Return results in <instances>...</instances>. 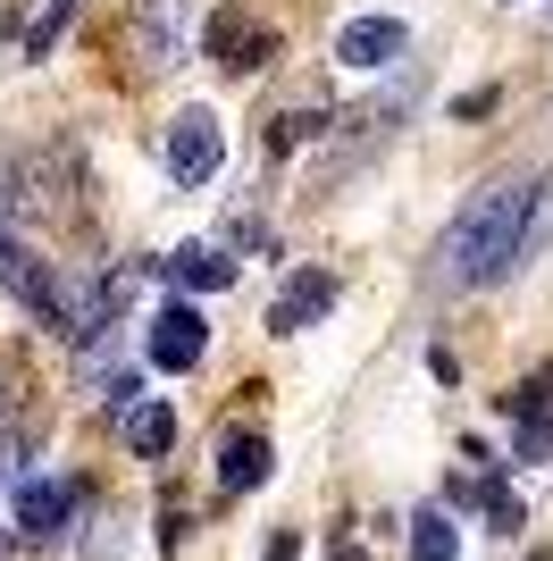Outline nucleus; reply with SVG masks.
<instances>
[{"instance_id":"obj_1","label":"nucleus","mask_w":553,"mask_h":561,"mask_svg":"<svg viewBox=\"0 0 553 561\" xmlns=\"http://www.w3.org/2000/svg\"><path fill=\"white\" fill-rule=\"evenodd\" d=\"M545 227H553V185H537V176H495V185H478L461 202V218L444 227L437 268L453 285H495L537 252Z\"/></svg>"},{"instance_id":"obj_2","label":"nucleus","mask_w":553,"mask_h":561,"mask_svg":"<svg viewBox=\"0 0 553 561\" xmlns=\"http://www.w3.org/2000/svg\"><path fill=\"white\" fill-rule=\"evenodd\" d=\"M218 160H227L218 117H210V110H177V126H168V176H177V185H210Z\"/></svg>"},{"instance_id":"obj_3","label":"nucleus","mask_w":553,"mask_h":561,"mask_svg":"<svg viewBox=\"0 0 553 561\" xmlns=\"http://www.w3.org/2000/svg\"><path fill=\"white\" fill-rule=\"evenodd\" d=\"M0 285H9V294H18V302L43 319V328H59V277H50V268L25 252L9 227H0Z\"/></svg>"},{"instance_id":"obj_4","label":"nucleus","mask_w":553,"mask_h":561,"mask_svg":"<svg viewBox=\"0 0 553 561\" xmlns=\"http://www.w3.org/2000/svg\"><path fill=\"white\" fill-rule=\"evenodd\" d=\"M202 352H210V319H202L193 302H160V319H151V360L184 377Z\"/></svg>"},{"instance_id":"obj_5","label":"nucleus","mask_w":553,"mask_h":561,"mask_svg":"<svg viewBox=\"0 0 553 561\" xmlns=\"http://www.w3.org/2000/svg\"><path fill=\"white\" fill-rule=\"evenodd\" d=\"M68 512H76V486H59V478H25L18 486V537L25 545H59Z\"/></svg>"},{"instance_id":"obj_6","label":"nucleus","mask_w":553,"mask_h":561,"mask_svg":"<svg viewBox=\"0 0 553 561\" xmlns=\"http://www.w3.org/2000/svg\"><path fill=\"white\" fill-rule=\"evenodd\" d=\"M336 310V277L327 268H302V277H285V294L269 302V335H302L311 319H327Z\"/></svg>"},{"instance_id":"obj_7","label":"nucleus","mask_w":553,"mask_h":561,"mask_svg":"<svg viewBox=\"0 0 553 561\" xmlns=\"http://www.w3.org/2000/svg\"><path fill=\"white\" fill-rule=\"evenodd\" d=\"M403 43H411L403 18H352L345 34H336V59H345V68H394Z\"/></svg>"},{"instance_id":"obj_8","label":"nucleus","mask_w":553,"mask_h":561,"mask_svg":"<svg viewBox=\"0 0 553 561\" xmlns=\"http://www.w3.org/2000/svg\"><path fill=\"white\" fill-rule=\"evenodd\" d=\"M160 277H177L184 294H227V285H235V260L218 252V243H184L177 260H160Z\"/></svg>"},{"instance_id":"obj_9","label":"nucleus","mask_w":553,"mask_h":561,"mask_svg":"<svg viewBox=\"0 0 553 561\" xmlns=\"http://www.w3.org/2000/svg\"><path fill=\"white\" fill-rule=\"evenodd\" d=\"M117 436H126L135 461H160V453L177 445V402H135V411L117 420Z\"/></svg>"},{"instance_id":"obj_10","label":"nucleus","mask_w":553,"mask_h":561,"mask_svg":"<svg viewBox=\"0 0 553 561\" xmlns=\"http://www.w3.org/2000/svg\"><path fill=\"white\" fill-rule=\"evenodd\" d=\"M411 561H461V519H453V503L411 512Z\"/></svg>"},{"instance_id":"obj_11","label":"nucleus","mask_w":553,"mask_h":561,"mask_svg":"<svg viewBox=\"0 0 553 561\" xmlns=\"http://www.w3.org/2000/svg\"><path fill=\"white\" fill-rule=\"evenodd\" d=\"M260 478H269V436H227V445H218V486L252 494Z\"/></svg>"},{"instance_id":"obj_12","label":"nucleus","mask_w":553,"mask_h":561,"mask_svg":"<svg viewBox=\"0 0 553 561\" xmlns=\"http://www.w3.org/2000/svg\"><path fill=\"white\" fill-rule=\"evenodd\" d=\"M184 25H193V0H143V43H151V59L184 50Z\"/></svg>"},{"instance_id":"obj_13","label":"nucleus","mask_w":553,"mask_h":561,"mask_svg":"<svg viewBox=\"0 0 553 561\" xmlns=\"http://www.w3.org/2000/svg\"><path fill=\"white\" fill-rule=\"evenodd\" d=\"M218 68H235V76L269 68V25H218Z\"/></svg>"},{"instance_id":"obj_14","label":"nucleus","mask_w":553,"mask_h":561,"mask_svg":"<svg viewBox=\"0 0 553 561\" xmlns=\"http://www.w3.org/2000/svg\"><path fill=\"white\" fill-rule=\"evenodd\" d=\"M453 503H478V512L495 519L504 537H511V528H520V519H529V512H520V494H504V486H495V478H478V486H453Z\"/></svg>"},{"instance_id":"obj_15","label":"nucleus","mask_w":553,"mask_h":561,"mask_svg":"<svg viewBox=\"0 0 553 561\" xmlns=\"http://www.w3.org/2000/svg\"><path fill=\"white\" fill-rule=\"evenodd\" d=\"M184 528H193V519H184V503L168 494V503H160V553H177V545H184Z\"/></svg>"},{"instance_id":"obj_16","label":"nucleus","mask_w":553,"mask_h":561,"mask_svg":"<svg viewBox=\"0 0 553 561\" xmlns=\"http://www.w3.org/2000/svg\"><path fill=\"white\" fill-rule=\"evenodd\" d=\"M327 561H361V537H345V528H336V537H327Z\"/></svg>"},{"instance_id":"obj_17","label":"nucleus","mask_w":553,"mask_h":561,"mask_svg":"<svg viewBox=\"0 0 553 561\" xmlns=\"http://www.w3.org/2000/svg\"><path fill=\"white\" fill-rule=\"evenodd\" d=\"M260 561H294V537H276V545H269V553H260Z\"/></svg>"},{"instance_id":"obj_18","label":"nucleus","mask_w":553,"mask_h":561,"mask_svg":"<svg viewBox=\"0 0 553 561\" xmlns=\"http://www.w3.org/2000/svg\"><path fill=\"white\" fill-rule=\"evenodd\" d=\"M0 420H9V369H0Z\"/></svg>"},{"instance_id":"obj_19","label":"nucleus","mask_w":553,"mask_h":561,"mask_svg":"<svg viewBox=\"0 0 553 561\" xmlns=\"http://www.w3.org/2000/svg\"><path fill=\"white\" fill-rule=\"evenodd\" d=\"M0 553H9V537H0Z\"/></svg>"}]
</instances>
